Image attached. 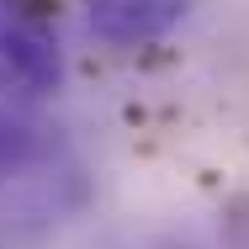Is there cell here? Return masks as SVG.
I'll return each mask as SVG.
<instances>
[{"mask_svg":"<svg viewBox=\"0 0 249 249\" xmlns=\"http://www.w3.org/2000/svg\"><path fill=\"white\" fill-rule=\"evenodd\" d=\"M58 85H64V58L43 16L27 5H0V96L37 101L53 96Z\"/></svg>","mask_w":249,"mask_h":249,"instance_id":"6da1fadb","label":"cell"},{"mask_svg":"<svg viewBox=\"0 0 249 249\" xmlns=\"http://www.w3.org/2000/svg\"><path fill=\"white\" fill-rule=\"evenodd\" d=\"M186 21V5L180 0H96L90 5V32L117 43V48H138L154 43L164 32H175Z\"/></svg>","mask_w":249,"mask_h":249,"instance_id":"7a4b0ae2","label":"cell"},{"mask_svg":"<svg viewBox=\"0 0 249 249\" xmlns=\"http://www.w3.org/2000/svg\"><path fill=\"white\" fill-rule=\"evenodd\" d=\"M154 249H191V244H154Z\"/></svg>","mask_w":249,"mask_h":249,"instance_id":"3957f363","label":"cell"}]
</instances>
